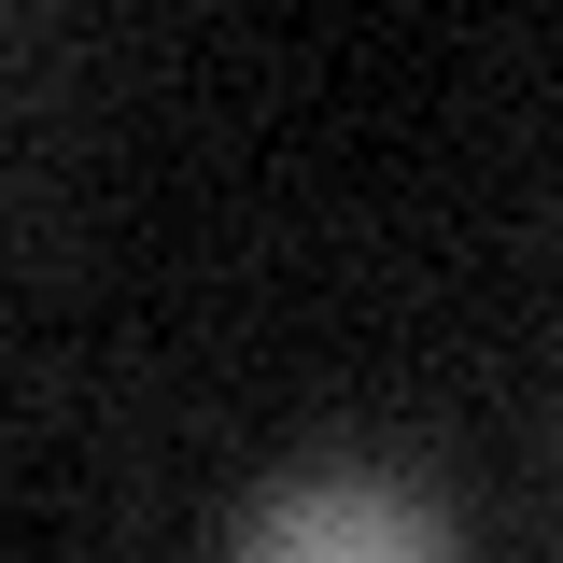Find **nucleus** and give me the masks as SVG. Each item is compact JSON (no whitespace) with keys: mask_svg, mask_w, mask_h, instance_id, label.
Returning <instances> with one entry per match:
<instances>
[{"mask_svg":"<svg viewBox=\"0 0 563 563\" xmlns=\"http://www.w3.org/2000/svg\"><path fill=\"white\" fill-rule=\"evenodd\" d=\"M240 563H465V550L409 479H296L254 507Z\"/></svg>","mask_w":563,"mask_h":563,"instance_id":"1","label":"nucleus"}]
</instances>
